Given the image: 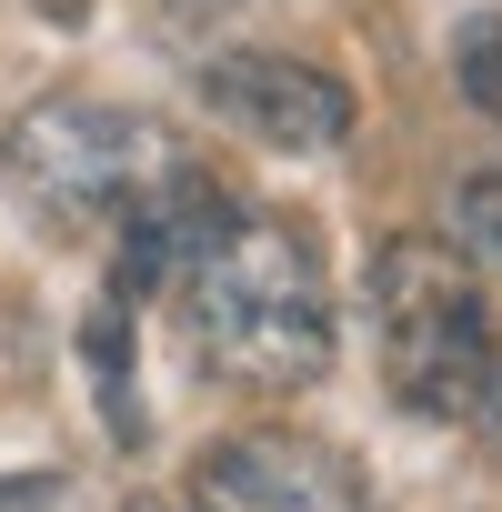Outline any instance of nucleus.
Segmentation results:
<instances>
[{"mask_svg":"<svg viewBox=\"0 0 502 512\" xmlns=\"http://www.w3.org/2000/svg\"><path fill=\"white\" fill-rule=\"evenodd\" d=\"M221 221H231V191H221L201 161H171V171L111 221V292H121V302L171 292V282L191 272V251H201Z\"/></svg>","mask_w":502,"mask_h":512,"instance_id":"6","label":"nucleus"},{"mask_svg":"<svg viewBox=\"0 0 502 512\" xmlns=\"http://www.w3.org/2000/svg\"><path fill=\"white\" fill-rule=\"evenodd\" d=\"M372 352L412 422H472L482 362H492V302L472 251L432 231H392L372 251Z\"/></svg>","mask_w":502,"mask_h":512,"instance_id":"2","label":"nucleus"},{"mask_svg":"<svg viewBox=\"0 0 502 512\" xmlns=\"http://www.w3.org/2000/svg\"><path fill=\"white\" fill-rule=\"evenodd\" d=\"M161 21H221V11H241V0H151Z\"/></svg>","mask_w":502,"mask_h":512,"instance_id":"12","label":"nucleus"},{"mask_svg":"<svg viewBox=\"0 0 502 512\" xmlns=\"http://www.w3.org/2000/svg\"><path fill=\"white\" fill-rule=\"evenodd\" d=\"M201 101H211L231 131H251L262 151H342V141H352V91H342V71L292 61V51H221V61L201 71Z\"/></svg>","mask_w":502,"mask_h":512,"instance_id":"5","label":"nucleus"},{"mask_svg":"<svg viewBox=\"0 0 502 512\" xmlns=\"http://www.w3.org/2000/svg\"><path fill=\"white\" fill-rule=\"evenodd\" d=\"M181 302V332H191V362L251 402H282V392H312L332 372V272L302 221L282 211H231L191 272L171 282Z\"/></svg>","mask_w":502,"mask_h":512,"instance_id":"1","label":"nucleus"},{"mask_svg":"<svg viewBox=\"0 0 502 512\" xmlns=\"http://www.w3.org/2000/svg\"><path fill=\"white\" fill-rule=\"evenodd\" d=\"M0 512H61V472H31V482H0Z\"/></svg>","mask_w":502,"mask_h":512,"instance_id":"11","label":"nucleus"},{"mask_svg":"<svg viewBox=\"0 0 502 512\" xmlns=\"http://www.w3.org/2000/svg\"><path fill=\"white\" fill-rule=\"evenodd\" d=\"M121 512H201V502H191V492H131Z\"/></svg>","mask_w":502,"mask_h":512,"instance_id":"13","label":"nucleus"},{"mask_svg":"<svg viewBox=\"0 0 502 512\" xmlns=\"http://www.w3.org/2000/svg\"><path fill=\"white\" fill-rule=\"evenodd\" d=\"M171 161H191L171 121L121 111V101H81V91H51V101H31L11 131H0V181H11V201H31L51 231L121 221Z\"/></svg>","mask_w":502,"mask_h":512,"instance_id":"3","label":"nucleus"},{"mask_svg":"<svg viewBox=\"0 0 502 512\" xmlns=\"http://www.w3.org/2000/svg\"><path fill=\"white\" fill-rule=\"evenodd\" d=\"M81 352H91V382H101L111 432H121V442H141V392H131V302H121V292H101V302H91Z\"/></svg>","mask_w":502,"mask_h":512,"instance_id":"7","label":"nucleus"},{"mask_svg":"<svg viewBox=\"0 0 502 512\" xmlns=\"http://www.w3.org/2000/svg\"><path fill=\"white\" fill-rule=\"evenodd\" d=\"M472 432L502 452V322H492V362H482V402H472Z\"/></svg>","mask_w":502,"mask_h":512,"instance_id":"10","label":"nucleus"},{"mask_svg":"<svg viewBox=\"0 0 502 512\" xmlns=\"http://www.w3.org/2000/svg\"><path fill=\"white\" fill-rule=\"evenodd\" d=\"M452 231H462V251L482 272H502V171H472L452 191Z\"/></svg>","mask_w":502,"mask_h":512,"instance_id":"9","label":"nucleus"},{"mask_svg":"<svg viewBox=\"0 0 502 512\" xmlns=\"http://www.w3.org/2000/svg\"><path fill=\"white\" fill-rule=\"evenodd\" d=\"M452 91L502 131V11H472V21L452 31Z\"/></svg>","mask_w":502,"mask_h":512,"instance_id":"8","label":"nucleus"},{"mask_svg":"<svg viewBox=\"0 0 502 512\" xmlns=\"http://www.w3.org/2000/svg\"><path fill=\"white\" fill-rule=\"evenodd\" d=\"M191 502L201 512H372L362 462L322 432H292V422H251V432L201 442Z\"/></svg>","mask_w":502,"mask_h":512,"instance_id":"4","label":"nucleus"}]
</instances>
